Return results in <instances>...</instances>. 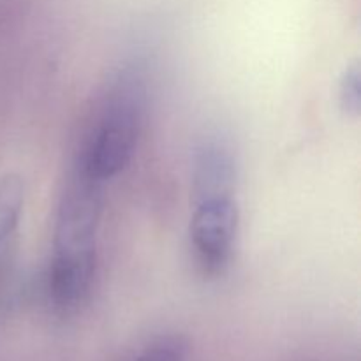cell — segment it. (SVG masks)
Wrapping results in <instances>:
<instances>
[{
  "instance_id": "8992f818",
  "label": "cell",
  "mask_w": 361,
  "mask_h": 361,
  "mask_svg": "<svg viewBox=\"0 0 361 361\" xmlns=\"http://www.w3.org/2000/svg\"><path fill=\"white\" fill-rule=\"evenodd\" d=\"M133 361H187V351L182 341L166 337L152 342Z\"/></svg>"
},
{
  "instance_id": "7a4b0ae2",
  "label": "cell",
  "mask_w": 361,
  "mask_h": 361,
  "mask_svg": "<svg viewBox=\"0 0 361 361\" xmlns=\"http://www.w3.org/2000/svg\"><path fill=\"white\" fill-rule=\"evenodd\" d=\"M147 108V81L137 67L116 76L83 145L76 168L104 183L129 166L140 140Z\"/></svg>"
},
{
  "instance_id": "277c9868",
  "label": "cell",
  "mask_w": 361,
  "mask_h": 361,
  "mask_svg": "<svg viewBox=\"0 0 361 361\" xmlns=\"http://www.w3.org/2000/svg\"><path fill=\"white\" fill-rule=\"evenodd\" d=\"M236 164L231 150L219 140L197 147L192 162V194L235 192Z\"/></svg>"
},
{
  "instance_id": "52a82bcc",
  "label": "cell",
  "mask_w": 361,
  "mask_h": 361,
  "mask_svg": "<svg viewBox=\"0 0 361 361\" xmlns=\"http://www.w3.org/2000/svg\"><path fill=\"white\" fill-rule=\"evenodd\" d=\"M338 97H341L342 108L348 113L358 115L360 111V71L358 67H349L341 78L338 87Z\"/></svg>"
},
{
  "instance_id": "5b68a950",
  "label": "cell",
  "mask_w": 361,
  "mask_h": 361,
  "mask_svg": "<svg viewBox=\"0 0 361 361\" xmlns=\"http://www.w3.org/2000/svg\"><path fill=\"white\" fill-rule=\"evenodd\" d=\"M25 203L23 180L18 175L2 176L0 178V282L4 281L6 268L9 264V249Z\"/></svg>"
},
{
  "instance_id": "6da1fadb",
  "label": "cell",
  "mask_w": 361,
  "mask_h": 361,
  "mask_svg": "<svg viewBox=\"0 0 361 361\" xmlns=\"http://www.w3.org/2000/svg\"><path fill=\"white\" fill-rule=\"evenodd\" d=\"M102 185L74 169L60 200L48 277L49 300L59 312H74L90 295L104 200Z\"/></svg>"
},
{
  "instance_id": "3957f363",
  "label": "cell",
  "mask_w": 361,
  "mask_h": 361,
  "mask_svg": "<svg viewBox=\"0 0 361 361\" xmlns=\"http://www.w3.org/2000/svg\"><path fill=\"white\" fill-rule=\"evenodd\" d=\"M235 192L194 196L190 242L204 274H221L228 267L238 233V204Z\"/></svg>"
}]
</instances>
